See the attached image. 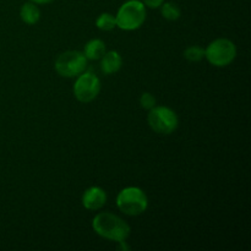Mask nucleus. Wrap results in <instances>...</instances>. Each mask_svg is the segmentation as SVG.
Masks as SVG:
<instances>
[{
  "instance_id": "obj_1",
  "label": "nucleus",
  "mask_w": 251,
  "mask_h": 251,
  "mask_svg": "<svg viewBox=\"0 0 251 251\" xmlns=\"http://www.w3.org/2000/svg\"><path fill=\"white\" fill-rule=\"evenodd\" d=\"M92 228L100 237L113 242L126 240L130 227L124 220L109 212L98 213L92 221Z\"/></svg>"
},
{
  "instance_id": "obj_2",
  "label": "nucleus",
  "mask_w": 251,
  "mask_h": 251,
  "mask_svg": "<svg viewBox=\"0 0 251 251\" xmlns=\"http://www.w3.org/2000/svg\"><path fill=\"white\" fill-rule=\"evenodd\" d=\"M117 26L124 31L140 28L146 20V6L140 0H129L118 10Z\"/></svg>"
},
{
  "instance_id": "obj_3",
  "label": "nucleus",
  "mask_w": 251,
  "mask_h": 251,
  "mask_svg": "<svg viewBox=\"0 0 251 251\" xmlns=\"http://www.w3.org/2000/svg\"><path fill=\"white\" fill-rule=\"evenodd\" d=\"M118 208L127 216H139L147 210L149 200L141 189L129 186L118 194Z\"/></svg>"
},
{
  "instance_id": "obj_4",
  "label": "nucleus",
  "mask_w": 251,
  "mask_h": 251,
  "mask_svg": "<svg viewBox=\"0 0 251 251\" xmlns=\"http://www.w3.org/2000/svg\"><path fill=\"white\" fill-rule=\"evenodd\" d=\"M208 63L217 68H223L232 63L237 56V48L234 43L227 38H218L208 44L205 50Z\"/></svg>"
},
{
  "instance_id": "obj_5",
  "label": "nucleus",
  "mask_w": 251,
  "mask_h": 251,
  "mask_svg": "<svg viewBox=\"0 0 251 251\" xmlns=\"http://www.w3.org/2000/svg\"><path fill=\"white\" fill-rule=\"evenodd\" d=\"M149 125L157 134L169 135L178 127V117L176 112L168 107L154 105L149 113Z\"/></svg>"
},
{
  "instance_id": "obj_6",
  "label": "nucleus",
  "mask_w": 251,
  "mask_h": 251,
  "mask_svg": "<svg viewBox=\"0 0 251 251\" xmlns=\"http://www.w3.org/2000/svg\"><path fill=\"white\" fill-rule=\"evenodd\" d=\"M87 66L85 54L77 50H69L60 54L55 61V70L63 77H75L82 74Z\"/></svg>"
},
{
  "instance_id": "obj_7",
  "label": "nucleus",
  "mask_w": 251,
  "mask_h": 251,
  "mask_svg": "<svg viewBox=\"0 0 251 251\" xmlns=\"http://www.w3.org/2000/svg\"><path fill=\"white\" fill-rule=\"evenodd\" d=\"M100 91V81L95 74H80L74 85V95L82 103L92 102Z\"/></svg>"
},
{
  "instance_id": "obj_8",
  "label": "nucleus",
  "mask_w": 251,
  "mask_h": 251,
  "mask_svg": "<svg viewBox=\"0 0 251 251\" xmlns=\"http://www.w3.org/2000/svg\"><path fill=\"white\" fill-rule=\"evenodd\" d=\"M107 202V194L103 189L98 186H92L87 189L82 196L83 207L90 211H97L102 208Z\"/></svg>"
},
{
  "instance_id": "obj_9",
  "label": "nucleus",
  "mask_w": 251,
  "mask_h": 251,
  "mask_svg": "<svg viewBox=\"0 0 251 251\" xmlns=\"http://www.w3.org/2000/svg\"><path fill=\"white\" fill-rule=\"evenodd\" d=\"M123 64V59L120 56V54L118 51H108L104 55L102 56V70L103 73H105L107 75H110V74H114L117 71L120 70Z\"/></svg>"
},
{
  "instance_id": "obj_10",
  "label": "nucleus",
  "mask_w": 251,
  "mask_h": 251,
  "mask_svg": "<svg viewBox=\"0 0 251 251\" xmlns=\"http://www.w3.org/2000/svg\"><path fill=\"white\" fill-rule=\"evenodd\" d=\"M20 16L21 20L27 25H34L39 21L41 17V11H39L38 6L34 2H25L20 10Z\"/></svg>"
},
{
  "instance_id": "obj_11",
  "label": "nucleus",
  "mask_w": 251,
  "mask_h": 251,
  "mask_svg": "<svg viewBox=\"0 0 251 251\" xmlns=\"http://www.w3.org/2000/svg\"><path fill=\"white\" fill-rule=\"evenodd\" d=\"M85 54L86 59L90 60H100L105 54V43L100 39H92L85 46Z\"/></svg>"
},
{
  "instance_id": "obj_12",
  "label": "nucleus",
  "mask_w": 251,
  "mask_h": 251,
  "mask_svg": "<svg viewBox=\"0 0 251 251\" xmlns=\"http://www.w3.org/2000/svg\"><path fill=\"white\" fill-rule=\"evenodd\" d=\"M161 14L168 21H176L180 17V9L174 2H163L161 5Z\"/></svg>"
},
{
  "instance_id": "obj_13",
  "label": "nucleus",
  "mask_w": 251,
  "mask_h": 251,
  "mask_svg": "<svg viewBox=\"0 0 251 251\" xmlns=\"http://www.w3.org/2000/svg\"><path fill=\"white\" fill-rule=\"evenodd\" d=\"M96 26L102 31H112L114 27H117V20L112 14L104 12V14L100 15L98 19L96 20Z\"/></svg>"
},
{
  "instance_id": "obj_14",
  "label": "nucleus",
  "mask_w": 251,
  "mask_h": 251,
  "mask_svg": "<svg viewBox=\"0 0 251 251\" xmlns=\"http://www.w3.org/2000/svg\"><path fill=\"white\" fill-rule=\"evenodd\" d=\"M184 58L186 60L191 61V63H196V61H200L205 58V49L200 48V47H189L186 48V50L184 51Z\"/></svg>"
},
{
  "instance_id": "obj_15",
  "label": "nucleus",
  "mask_w": 251,
  "mask_h": 251,
  "mask_svg": "<svg viewBox=\"0 0 251 251\" xmlns=\"http://www.w3.org/2000/svg\"><path fill=\"white\" fill-rule=\"evenodd\" d=\"M140 105H141L144 109H152V108L156 105V98L149 92L142 93L141 97H140Z\"/></svg>"
},
{
  "instance_id": "obj_16",
  "label": "nucleus",
  "mask_w": 251,
  "mask_h": 251,
  "mask_svg": "<svg viewBox=\"0 0 251 251\" xmlns=\"http://www.w3.org/2000/svg\"><path fill=\"white\" fill-rule=\"evenodd\" d=\"M144 2L145 6H149L151 9H158L162 4L164 2V0H141Z\"/></svg>"
},
{
  "instance_id": "obj_17",
  "label": "nucleus",
  "mask_w": 251,
  "mask_h": 251,
  "mask_svg": "<svg viewBox=\"0 0 251 251\" xmlns=\"http://www.w3.org/2000/svg\"><path fill=\"white\" fill-rule=\"evenodd\" d=\"M29 1L34 2V4H48V2L54 1V0H29Z\"/></svg>"
}]
</instances>
